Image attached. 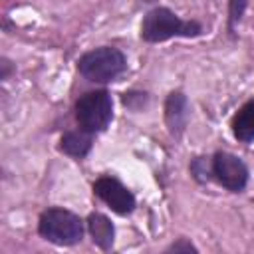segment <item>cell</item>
Returning a JSON list of instances; mask_svg holds the SVG:
<instances>
[{
    "label": "cell",
    "instance_id": "ba28073f",
    "mask_svg": "<svg viewBox=\"0 0 254 254\" xmlns=\"http://www.w3.org/2000/svg\"><path fill=\"white\" fill-rule=\"evenodd\" d=\"M232 133L238 141L250 143L254 141V101H248L240 107V111L232 119Z\"/></svg>",
    "mask_w": 254,
    "mask_h": 254
},
{
    "label": "cell",
    "instance_id": "52a82bcc",
    "mask_svg": "<svg viewBox=\"0 0 254 254\" xmlns=\"http://www.w3.org/2000/svg\"><path fill=\"white\" fill-rule=\"evenodd\" d=\"M165 119H167V125H169V131L177 137L183 133L185 125H187V119H189V103H187V97L183 93H171L167 97V103H165Z\"/></svg>",
    "mask_w": 254,
    "mask_h": 254
},
{
    "label": "cell",
    "instance_id": "9c48e42d",
    "mask_svg": "<svg viewBox=\"0 0 254 254\" xmlns=\"http://www.w3.org/2000/svg\"><path fill=\"white\" fill-rule=\"evenodd\" d=\"M87 226H89V232H91V236H93V242H95L99 248H103V250L111 248L115 230H113V224L109 222L107 216H103V214H99V212H93V214H89V218H87Z\"/></svg>",
    "mask_w": 254,
    "mask_h": 254
},
{
    "label": "cell",
    "instance_id": "7a4b0ae2",
    "mask_svg": "<svg viewBox=\"0 0 254 254\" xmlns=\"http://www.w3.org/2000/svg\"><path fill=\"white\" fill-rule=\"evenodd\" d=\"M77 67H79V73L89 81L107 83V81H113L117 75H121L127 64H125V56L117 48L103 46L83 54L79 58Z\"/></svg>",
    "mask_w": 254,
    "mask_h": 254
},
{
    "label": "cell",
    "instance_id": "8fae6325",
    "mask_svg": "<svg viewBox=\"0 0 254 254\" xmlns=\"http://www.w3.org/2000/svg\"><path fill=\"white\" fill-rule=\"evenodd\" d=\"M244 6H246V0H230V24H234L240 18Z\"/></svg>",
    "mask_w": 254,
    "mask_h": 254
},
{
    "label": "cell",
    "instance_id": "3957f363",
    "mask_svg": "<svg viewBox=\"0 0 254 254\" xmlns=\"http://www.w3.org/2000/svg\"><path fill=\"white\" fill-rule=\"evenodd\" d=\"M40 234L60 246H71L77 244L83 236V224L79 216H75L69 210L64 208H50L40 216L38 224Z\"/></svg>",
    "mask_w": 254,
    "mask_h": 254
},
{
    "label": "cell",
    "instance_id": "6da1fadb",
    "mask_svg": "<svg viewBox=\"0 0 254 254\" xmlns=\"http://www.w3.org/2000/svg\"><path fill=\"white\" fill-rule=\"evenodd\" d=\"M198 22H185L169 8H155L151 10L141 24V38L145 42H165L175 36H196L200 34Z\"/></svg>",
    "mask_w": 254,
    "mask_h": 254
},
{
    "label": "cell",
    "instance_id": "30bf717a",
    "mask_svg": "<svg viewBox=\"0 0 254 254\" xmlns=\"http://www.w3.org/2000/svg\"><path fill=\"white\" fill-rule=\"evenodd\" d=\"M60 147L64 153H67L69 157H85L87 151L91 149V135L89 131L81 129V131H67L62 141H60Z\"/></svg>",
    "mask_w": 254,
    "mask_h": 254
},
{
    "label": "cell",
    "instance_id": "7c38bea8",
    "mask_svg": "<svg viewBox=\"0 0 254 254\" xmlns=\"http://www.w3.org/2000/svg\"><path fill=\"white\" fill-rule=\"evenodd\" d=\"M181 250H185V252H194L196 248H194L190 242H187V240H179V242H175L173 246H169V252H181Z\"/></svg>",
    "mask_w": 254,
    "mask_h": 254
},
{
    "label": "cell",
    "instance_id": "5b68a950",
    "mask_svg": "<svg viewBox=\"0 0 254 254\" xmlns=\"http://www.w3.org/2000/svg\"><path fill=\"white\" fill-rule=\"evenodd\" d=\"M212 175L216 177V181L228 189V190H242L248 183V169L246 165L230 153H216L212 159Z\"/></svg>",
    "mask_w": 254,
    "mask_h": 254
},
{
    "label": "cell",
    "instance_id": "277c9868",
    "mask_svg": "<svg viewBox=\"0 0 254 254\" xmlns=\"http://www.w3.org/2000/svg\"><path fill=\"white\" fill-rule=\"evenodd\" d=\"M111 115H113V101L111 95L103 89L87 91L75 103V119L79 127L89 133L103 131L109 125Z\"/></svg>",
    "mask_w": 254,
    "mask_h": 254
},
{
    "label": "cell",
    "instance_id": "8992f818",
    "mask_svg": "<svg viewBox=\"0 0 254 254\" xmlns=\"http://www.w3.org/2000/svg\"><path fill=\"white\" fill-rule=\"evenodd\" d=\"M95 194L107 202L117 214H129L135 208V196L113 177H101L93 185Z\"/></svg>",
    "mask_w": 254,
    "mask_h": 254
}]
</instances>
